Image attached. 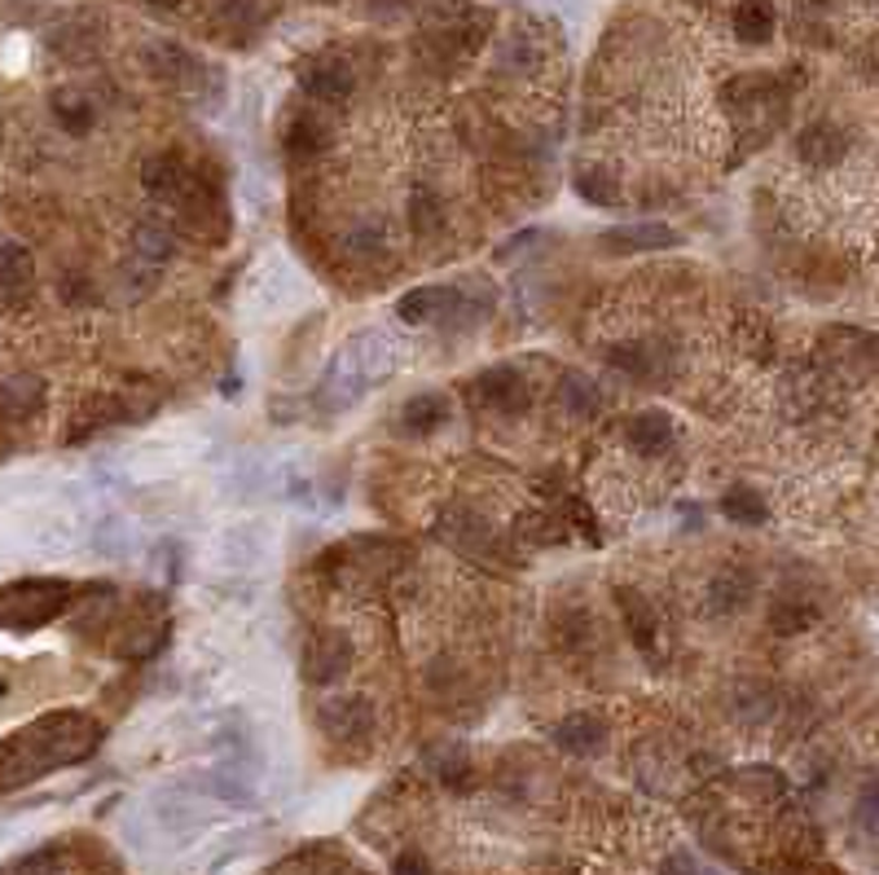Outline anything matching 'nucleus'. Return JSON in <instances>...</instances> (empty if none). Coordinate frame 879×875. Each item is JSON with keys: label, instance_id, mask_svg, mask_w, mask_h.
I'll list each match as a JSON object with an SVG mask.
<instances>
[{"label": "nucleus", "instance_id": "nucleus-32", "mask_svg": "<svg viewBox=\"0 0 879 875\" xmlns=\"http://www.w3.org/2000/svg\"><path fill=\"white\" fill-rule=\"evenodd\" d=\"M396 875H431V866H426L422 853H400L396 858Z\"/></svg>", "mask_w": 879, "mask_h": 875}, {"label": "nucleus", "instance_id": "nucleus-9", "mask_svg": "<svg viewBox=\"0 0 879 875\" xmlns=\"http://www.w3.org/2000/svg\"><path fill=\"white\" fill-rule=\"evenodd\" d=\"M796 150H801V159L814 163V168H835V163L849 155V133H844L840 124H831V120H818V124H809V128L796 137Z\"/></svg>", "mask_w": 879, "mask_h": 875}, {"label": "nucleus", "instance_id": "nucleus-34", "mask_svg": "<svg viewBox=\"0 0 879 875\" xmlns=\"http://www.w3.org/2000/svg\"><path fill=\"white\" fill-rule=\"evenodd\" d=\"M801 5H809V10H818V5H827V0H801Z\"/></svg>", "mask_w": 879, "mask_h": 875}, {"label": "nucleus", "instance_id": "nucleus-30", "mask_svg": "<svg viewBox=\"0 0 879 875\" xmlns=\"http://www.w3.org/2000/svg\"><path fill=\"white\" fill-rule=\"evenodd\" d=\"M857 818H862V827H866L870 836H879V779L866 784V792H862V801H857Z\"/></svg>", "mask_w": 879, "mask_h": 875}, {"label": "nucleus", "instance_id": "nucleus-28", "mask_svg": "<svg viewBox=\"0 0 879 875\" xmlns=\"http://www.w3.org/2000/svg\"><path fill=\"white\" fill-rule=\"evenodd\" d=\"M721 510L730 515V519H739V523H765V502L752 493V489H730L726 497H721Z\"/></svg>", "mask_w": 879, "mask_h": 875}, {"label": "nucleus", "instance_id": "nucleus-11", "mask_svg": "<svg viewBox=\"0 0 879 875\" xmlns=\"http://www.w3.org/2000/svg\"><path fill=\"white\" fill-rule=\"evenodd\" d=\"M555 743L572 756H594L603 748V722L594 713H572L555 726Z\"/></svg>", "mask_w": 879, "mask_h": 875}, {"label": "nucleus", "instance_id": "nucleus-14", "mask_svg": "<svg viewBox=\"0 0 879 875\" xmlns=\"http://www.w3.org/2000/svg\"><path fill=\"white\" fill-rule=\"evenodd\" d=\"M0 282H5V299L18 308L36 282V269H32V256L18 247V243H5L0 247Z\"/></svg>", "mask_w": 879, "mask_h": 875}, {"label": "nucleus", "instance_id": "nucleus-6", "mask_svg": "<svg viewBox=\"0 0 879 875\" xmlns=\"http://www.w3.org/2000/svg\"><path fill=\"white\" fill-rule=\"evenodd\" d=\"M471 396L484 405V409H502V414H519L528 405V383L510 370V366H497V370H484L471 387Z\"/></svg>", "mask_w": 879, "mask_h": 875}, {"label": "nucleus", "instance_id": "nucleus-31", "mask_svg": "<svg viewBox=\"0 0 879 875\" xmlns=\"http://www.w3.org/2000/svg\"><path fill=\"white\" fill-rule=\"evenodd\" d=\"M14 875H58V853H32V858H23L18 866H14Z\"/></svg>", "mask_w": 879, "mask_h": 875}, {"label": "nucleus", "instance_id": "nucleus-4", "mask_svg": "<svg viewBox=\"0 0 879 875\" xmlns=\"http://www.w3.org/2000/svg\"><path fill=\"white\" fill-rule=\"evenodd\" d=\"M299 79H304V93H312L317 101H348V93L357 88L352 66H348L344 58H335V53L312 58V62L299 71Z\"/></svg>", "mask_w": 879, "mask_h": 875}, {"label": "nucleus", "instance_id": "nucleus-35", "mask_svg": "<svg viewBox=\"0 0 879 875\" xmlns=\"http://www.w3.org/2000/svg\"><path fill=\"white\" fill-rule=\"evenodd\" d=\"M154 5H176V0H154Z\"/></svg>", "mask_w": 879, "mask_h": 875}, {"label": "nucleus", "instance_id": "nucleus-16", "mask_svg": "<svg viewBox=\"0 0 879 875\" xmlns=\"http://www.w3.org/2000/svg\"><path fill=\"white\" fill-rule=\"evenodd\" d=\"M678 234L665 225H629V230H607V247L611 251H655V247H673Z\"/></svg>", "mask_w": 879, "mask_h": 875}, {"label": "nucleus", "instance_id": "nucleus-7", "mask_svg": "<svg viewBox=\"0 0 879 875\" xmlns=\"http://www.w3.org/2000/svg\"><path fill=\"white\" fill-rule=\"evenodd\" d=\"M462 312V295L454 286H418L400 299V317L422 325V321H458Z\"/></svg>", "mask_w": 879, "mask_h": 875}, {"label": "nucleus", "instance_id": "nucleus-3", "mask_svg": "<svg viewBox=\"0 0 879 875\" xmlns=\"http://www.w3.org/2000/svg\"><path fill=\"white\" fill-rule=\"evenodd\" d=\"M352 669V642L344 633H317L308 642V661H304V674L308 682L317 687H330L335 678H344Z\"/></svg>", "mask_w": 879, "mask_h": 875}, {"label": "nucleus", "instance_id": "nucleus-8", "mask_svg": "<svg viewBox=\"0 0 879 875\" xmlns=\"http://www.w3.org/2000/svg\"><path fill=\"white\" fill-rule=\"evenodd\" d=\"M141 185H146L150 198H163V202H185V198L198 189V181L189 176V168H185L181 159H172V155L150 159V163L141 168Z\"/></svg>", "mask_w": 879, "mask_h": 875}, {"label": "nucleus", "instance_id": "nucleus-13", "mask_svg": "<svg viewBox=\"0 0 879 875\" xmlns=\"http://www.w3.org/2000/svg\"><path fill=\"white\" fill-rule=\"evenodd\" d=\"M752 603V577L747 572H717L713 586H708V612L713 616H734Z\"/></svg>", "mask_w": 879, "mask_h": 875}, {"label": "nucleus", "instance_id": "nucleus-26", "mask_svg": "<svg viewBox=\"0 0 879 875\" xmlns=\"http://www.w3.org/2000/svg\"><path fill=\"white\" fill-rule=\"evenodd\" d=\"M559 400H564V409H572V414H594L603 396H598V387H594L585 374H564Z\"/></svg>", "mask_w": 879, "mask_h": 875}, {"label": "nucleus", "instance_id": "nucleus-10", "mask_svg": "<svg viewBox=\"0 0 879 875\" xmlns=\"http://www.w3.org/2000/svg\"><path fill=\"white\" fill-rule=\"evenodd\" d=\"M673 435H678V427L669 422V414H637V418L624 422V441L646 458L665 454L673 445Z\"/></svg>", "mask_w": 879, "mask_h": 875}, {"label": "nucleus", "instance_id": "nucleus-1", "mask_svg": "<svg viewBox=\"0 0 879 875\" xmlns=\"http://www.w3.org/2000/svg\"><path fill=\"white\" fill-rule=\"evenodd\" d=\"M66 599H71V590L62 581H18L5 590L0 612H5L10 625H45L66 607Z\"/></svg>", "mask_w": 879, "mask_h": 875}, {"label": "nucleus", "instance_id": "nucleus-23", "mask_svg": "<svg viewBox=\"0 0 879 875\" xmlns=\"http://www.w3.org/2000/svg\"><path fill=\"white\" fill-rule=\"evenodd\" d=\"M215 19L225 23L230 32L247 36V32H256V27H260L264 10H260V0H215Z\"/></svg>", "mask_w": 879, "mask_h": 875}, {"label": "nucleus", "instance_id": "nucleus-27", "mask_svg": "<svg viewBox=\"0 0 879 875\" xmlns=\"http://www.w3.org/2000/svg\"><path fill=\"white\" fill-rule=\"evenodd\" d=\"M409 225H413L418 234H435L440 225H445V207H440V198H435L431 189L413 194V202H409Z\"/></svg>", "mask_w": 879, "mask_h": 875}, {"label": "nucleus", "instance_id": "nucleus-12", "mask_svg": "<svg viewBox=\"0 0 879 875\" xmlns=\"http://www.w3.org/2000/svg\"><path fill=\"white\" fill-rule=\"evenodd\" d=\"M775 27H779V14H775V5H769V0H739V10H734V36H739L743 45L775 40Z\"/></svg>", "mask_w": 879, "mask_h": 875}, {"label": "nucleus", "instance_id": "nucleus-25", "mask_svg": "<svg viewBox=\"0 0 879 875\" xmlns=\"http://www.w3.org/2000/svg\"><path fill=\"white\" fill-rule=\"evenodd\" d=\"M814 607L809 603H801V599H779L775 607H769V629L775 633H801V629H809L814 625Z\"/></svg>", "mask_w": 879, "mask_h": 875}, {"label": "nucleus", "instance_id": "nucleus-18", "mask_svg": "<svg viewBox=\"0 0 879 875\" xmlns=\"http://www.w3.org/2000/svg\"><path fill=\"white\" fill-rule=\"evenodd\" d=\"M325 146H330V128H325L321 120H312V115H299V120L286 128V150L299 155V159H312V155H321Z\"/></svg>", "mask_w": 879, "mask_h": 875}, {"label": "nucleus", "instance_id": "nucleus-33", "mask_svg": "<svg viewBox=\"0 0 879 875\" xmlns=\"http://www.w3.org/2000/svg\"><path fill=\"white\" fill-rule=\"evenodd\" d=\"M665 875H700V871H695V862H691L686 853H673L669 866H665Z\"/></svg>", "mask_w": 879, "mask_h": 875}, {"label": "nucleus", "instance_id": "nucleus-5", "mask_svg": "<svg viewBox=\"0 0 879 875\" xmlns=\"http://www.w3.org/2000/svg\"><path fill=\"white\" fill-rule=\"evenodd\" d=\"M321 726H325L330 739L352 743V739H366V735L374 730V708H370V700H361V695L330 700V704L321 708Z\"/></svg>", "mask_w": 879, "mask_h": 875}, {"label": "nucleus", "instance_id": "nucleus-24", "mask_svg": "<svg viewBox=\"0 0 879 875\" xmlns=\"http://www.w3.org/2000/svg\"><path fill=\"white\" fill-rule=\"evenodd\" d=\"M449 418V409H445V396H413L409 405H405V427L413 431V435H422V431H435L440 422Z\"/></svg>", "mask_w": 879, "mask_h": 875}, {"label": "nucleus", "instance_id": "nucleus-29", "mask_svg": "<svg viewBox=\"0 0 879 875\" xmlns=\"http://www.w3.org/2000/svg\"><path fill=\"white\" fill-rule=\"evenodd\" d=\"M383 230L379 225H361V230H348V238H344V251L348 256H357V260H366V256H379L383 251Z\"/></svg>", "mask_w": 879, "mask_h": 875}, {"label": "nucleus", "instance_id": "nucleus-20", "mask_svg": "<svg viewBox=\"0 0 879 875\" xmlns=\"http://www.w3.org/2000/svg\"><path fill=\"white\" fill-rule=\"evenodd\" d=\"M40 400H45V383L40 379H32V374H10L5 379V409H10V418H27Z\"/></svg>", "mask_w": 879, "mask_h": 875}, {"label": "nucleus", "instance_id": "nucleus-2", "mask_svg": "<svg viewBox=\"0 0 879 875\" xmlns=\"http://www.w3.org/2000/svg\"><path fill=\"white\" fill-rule=\"evenodd\" d=\"M141 62H146V71H150L159 84H168V88H176V93H198L202 79H207V66H202L189 49H181V45H172V40L146 45Z\"/></svg>", "mask_w": 879, "mask_h": 875}, {"label": "nucleus", "instance_id": "nucleus-21", "mask_svg": "<svg viewBox=\"0 0 879 875\" xmlns=\"http://www.w3.org/2000/svg\"><path fill=\"white\" fill-rule=\"evenodd\" d=\"M53 115H58V124H62L66 133H88V128H92V106H88L79 93H71V88L53 93Z\"/></svg>", "mask_w": 879, "mask_h": 875}, {"label": "nucleus", "instance_id": "nucleus-15", "mask_svg": "<svg viewBox=\"0 0 879 875\" xmlns=\"http://www.w3.org/2000/svg\"><path fill=\"white\" fill-rule=\"evenodd\" d=\"M616 603H620V612H624L629 638H633L642 651H655V612H651V603H646L637 590H629V586L616 590Z\"/></svg>", "mask_w": 879, "mask_h": 875}, {"label": "nucleus", "instance_id": "nucleus-17", "mask_svg": "<svg viewBox=\"0 0 879 875\" xmlns=\"http://www.w3.org/2000/svg\"><path fill=\"white\" fill-rule=\"evenodd\" d=\"M172 247H176V234H172V225H163V221H141V225L133 230V256H137V260L163 264V260L172 256Z\"/></svg>", "mask_w": 879, "mask_h": 875}, {"label": "nucleus", "instance_id": "nucleus-22", "mask_svg": "<svg viewBox=\"0 0 879 875\" xmlns=\"http://www.w3.org/2000/svg\"><path fill=\"white\" fill-rule=\"evenodd\" d=\"M53 49H58L62 58L88 62V58L97 53V27H88V23H66V27L53 36Z\"/></svg>", "mask_w": 879, "mask_h": 875}, {"label": "nucleus", "instance_id": "nucleus-19", "mask_svg": "<svg viewBox=\"0 0 879 875\" xmlns=\"http://www.w3.org/2000/svg\"><path fill=\"white\" fill-rule=\"evenodd\" d=\"M577 194H581L585 202L611 207V202H620V181H616L607 168L590 163V168H581V172H577Z\"/></svg>", "mask_w": 879, "mask_h": 875}]
</instances>
